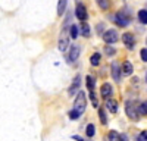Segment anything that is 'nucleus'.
Returning <instances> with one entry per match:
<instances>
[{"mask_svg": "<svg viewBox=\"0 0 147 141\" xmlns=\"http://www.w3.org/2000/svg\"><path fill=\"white\" fill-rule=\"evenodd\" d=\"M129 22H131V13H129L127 9L119 10L118 13L115 15V23H116L118 27H121V28L128 27V25H129Z\"/></svg>", "mask_w": 147, "mask_h": 141, "instance_id": "f257e3e1", "label": "nucleus"}, {"mask_svg": "<svg viewBox=\"0 0 147 141\" xmlns=\"http://www.w3.org/2000/svg\"><path fill=\"white\" fill-rule=\"evenodd\" d=\"M87 107V96L84 91H78L77 93V99L74 101V110H77L80 115H82Z\"/></svg>", "mask_w": 147, "mask_h": 141, "instance_id": "f03ea898", "label": "nucleus"}, {"mask_svg": "<svg viewBox=\"0 0 147 141\" xmlns=\"http://www.w3.org/2000/svg\"><path fill=\"white\" fill-rule=\"evenodd\" d=\"M125 113H127V116L129 117L131 121H134V122H138V121H140L141 113H140V110H138V106H136L134 103L128 101V103L125 104Z\"/></svg>", "mask_w": 147, "mask_h": 141, "instance_id": "7ed1b4c3", "label": "nucleus"}, {"mask_svg": "<svg viewBox=\"0 0 147 141\" xmlns=\"http://www.w3.org/2000/svg\"><path fill=\"white\" fill-rule=\"evenodd\" d=\"M102 37H103V41L106 44H113L119 40V34L116 30H106V31H103Z\"/></svg>", "mask_w": 147, "mask_h": 141, "instance_id": "20e7f679", "label": "nucleus"}, {"mask_svg": "<svg viewBox=\"0 0 147 141\" xmlns=\"http://www.w3.org/2000/svg\"><path fill=\"white\" fill-rule=\"evenodd\" d=\"M80 53H81V49H80V46H78V44L71 46V49H69V54H68V62H69V63L77 62V59L80 57Z\"/></svg>", "mask_w": 147, "mask_h": 141, "instance_id": "39448f33", "label": "nucleus"}, {"mask_svg": "<svg viewBox=\"0 0 147 141\" xmlns=\"http://www.w3.org/2000/svg\"><path fill=\"white\" fill-rule=\"evenodd\" d=\"M75 16L82 22V21H87L88 18V13H87V9H85V6L82 3H78L77 7H75Z\"/></svg>", "mask_w": 147, "mask_h": 141, "instance_id": "423d86ee", "label": "nucleus"}, {"mask_svg": "<svg viewBox=\"0 0 147 141\" xmlns=\"http://www.w3.org/2000/svg\"><path fill=\"white\" fill-rule=\"evenodd\" d=\"M122 41H124V44L127 46L128 50H132L134 46H136V38H134V35H132L131 32L122 34Z\"/></svg>", "mask_w": 147, "mask_h": 141, "instance_id": "0eeeda50", "label": "nucleus"}, {"mask_svg": "<svg viewBox=\"0 0 147 141\" xmlns=\"http://www.w3.org/2000/svg\"><path fill=\"white\" fill-rule=\"evenodd\" d=\"M57 47H59L60 52H66V49L69 47V38H68V35H66V31H65V30L62 31V34H60V38H59Z\"/></svg>", "mask_w": 147, "mask_h": 141, "instance_id": "6e6552de", "label": "nucleus"}, {"mask_svg": "<svg viewBox=\"0 0 147 141\" xmlns=\"http://www.w3.org/2000/svg\"><path fill=\"white\" fill-rule=\"evenodd\" d=\"M80 85H81V75H77L75 78H74V81H72V84H71L69 90H68V94H69V96L77 94V93L80 91Z\"/></svg>", "mask_w": 147, "mask_h": 141, "instance_id": "1a4fd4ad", "label": "nucleus"}, {"mask_svg": "<svg viewBox=\"0 0 147 141\" xmlns=\"http://www.w3.org/2000/svg\"><path fill=\"white\" fill-rule=\"evenodd\" d=\"M112 78H113V81L115 82H121V75H122V69H121V66H119V63L118 62H113L112 63Z\"/></svg>", "mask_w": 147, "mask_h": 141, "instance_id": "9d476101", "label": "nucleus"}, {"mask_svg": "<svg viewBox=\"0 0 147 141\" xmlns=\"http://www.w3.org/2000/svg\"><path fill=\"white\" fill-rule=\"evenodd\" d=\"M100 94H102V97H103V99L112 97V94H113V87L110 85L109 82H105V84L100 87Z\"/></svg>", "mask_w": 147, "mask_h": 141, "instance_id": "9b49d317", "label": "nucleus"}, {"mask_svg": "<svg viewBox=\"0 0 147 141\" xmlns=\"http://www.w3.org/2000/svg\"><path fill=\"white\" fill-rule=\"evenodd\" d=\"M121 69H122V75H125V77H129V75H132V70H134V68H132V63H131V62H128V60H125L124 63H122Z\"/></svg>", "mask_w": 147, "mask_h": 141, "instance_id": "f8f14e48", "label": "nucleus"}, {"mask_svg": "<svg viewBox=\"0 0 147 141\" xmlns=\"http://www.w3.org/2000/svg\"><path fill=\"white\" fill-rule=\"evenodd\" d=\"M106 109L110 112V113H116L118 112V103L112 99H106Z\"/></svg>", "mask_w": 147, "mask_h": 141, "instance_id": "ddd939ff", "label": "nucleus"}, {"mask_svg": "<svg viewBox=\"0 0 147 141\" xmlns=\"http://www.w3.org/2000/svg\"><path fill=\"white\" fill-rule=\"evenodd\" d=\"M107 140H112V141H119V140H127V135H122L116 131H110L107 134Z\"/></svg>", "mask_w": 147, "mask_h": 141, "instance_id": "4468645a", "label": "nucleus"}, {"mask_svg": "<svg viewBox=\"0 0 147 141\" xmlns=\"http://www.w3.org/2000/svg\"><path fill=\"white\" fill-rule=\"evenodd\" d=\"M66 5H68V0H59L57 2V15L62 16L66 10Z\"/></svg>", "mask_w": 147, "mask_h": 141, "instance_id": "2eb2a0df", "label": "nucleus"}, {"mask_svg": "<svg viewBox=\"0 0 147 141\" xmlns=\"http://www.w3.org/2000/svg\"><path fill=\"white\" fill-rule=\"evenodd\" d=\"M90 63L93 66H99L100 65V53H93L90 57Z\"/></svg>", "mask_w": 147, "mask_h": 141, "instance_id": "dca6fc26", "label": "nucleus"}, {"mask_svg": "<svg viewBox=\"0 0 147 141\" xmlns=\"http://www.w3.org/2000/svg\"><path fill=\"white\" fill-rule=\"evenodd\" d=\"M85 134H87L88 138H93L94 134H96V126H94L93 124H88V125H87V129H85Z\"/></svg>", "mask_w": 147, "mask_h": 141, "instance_id": "f3484780", "label": "nucleus"}, {"mask_svg": "<svg viewBox=\"0 0 147 141\" xmlns=\"http://www.w3.org/2000/svg\"><path fill=\"white\" fill-rule=\"evenodd\" d=\"M138 19H140V22L143 23V25H147V10L146 9L138 12Z\"/></svg>", "mask_w": 147, "mask_h": 141, "instance_id": "a211bd4d", "label": "nucleus"}, {"mask_svg": "<svg viewBox=\"0 0 147 141\" xmlns=\"http://www.w3.org/2000/svg\"><path fill=\"white\" fill-rule=\"evenodd\" d=\"M81 31H82V35L84 37H90V25L85 21H82V27H81Z\"/></svg>", "mask_w": 147, "mask_h": 141, "instance_id": "6ab92c4d", "label": "nucleus"}, {"mask_svg": "<svg viewBox=\"0 0 147 141\" xmlns=\"http://www.w3.org/2000/svg\"><path fill=\"white\" fill-rule=\"evenodd\" d=\"M96 3L99 5V7H100L102 10H107L109 6H110V2H109V0H96Z\"/></svg>", "mask_w": 147, "mask_h": 141, "instance_id": "aec40b11", "label": "nucleus"}, {"mask_svg": "<svg viewBox=\"0 0 147 141\" xmlns=\"http://www.w3.org/2000/svg\"><path fill=\"white\" fill-rule=\"evenodd\" d=\"M69 37L74 38V40L78 37V28H77V25H71L69 27Z\"/></svg>", "mask_w": 147, "mask_h": 141, "instance_id": "412c9836", "label": "nucleus"}, {"mask_svg": "<svg viewBox=\"0 0 147 141\" xmlns=\"http://www.w3.org/2000/svg\"><path fill=\"white\" fill-rule=\"evenodd\" d=\"M115 53H116V50L113 49V47L112 46H105V54L106 56H115Z\"/></svg>", "mask_w": 147, "mask_h": 141, "instance_id": "4be33fe9", "label": "nucleus"}, {"mask_svg": "<svg viewBox=\"0 0 147 141\" xmlns=\"http://www.w3.org/2000/svg\"><path fill=\"white\" fill-rule=\"evenodd\" d=\"M90 99H91V103H93V106L97 109L99 107V100H97V97H96V93H94V90H91L90 91Z\"/></svg>", "mask_w": 147, "mask_h": 141, "instance_id": "5701e85b", "label": "nucleus"}, {"mask_svg": "<svg viewBox=\"0 0 147 141\" xmlns=\"http://www.w3.org/2000/svg\"><path fill=\"white\" fill-rule=\"evenodd\" d=\"M85 79H87V87H88V90L91 91V90H94V84H96V79L91 77V75H88L87 78H85Z\"/></svg>", "mask_w": 147, "mask_h": 141, "instance_id": "b1692460", "label": "nucleus"}, {"mask_svg": "<svg viewBox=\"0 0 147 141\" xmlns=\"http://www.w3.org/2000/svg\"><path fill=\"white\" fill-rule=\"evenodd\" d=\"M99 116H100V122L103 125H106L107 124V116H106V112L103 109H99Z\"/></svg>", "mask_w": 147, "mask_h": 141, "instance_id": "393cba45", "label": "nucleus"}, {"mask_svg": "<svg viewBox=\"0 0 147 141\" xmlns=\"http://www.w3.org/2000/svg\"><path fill=\"white\" fill-rule=\"evenodd\" d=\"M80 116H81V115H80V113H78L77 110H74V109H72V110L69 112V117H71L72 121H75V119H78Z\"/></svg>", "mask_w": 147, "mask_h": 141, "instance_id": "a878e982", "label": "nucleus"}, {"mask_svg": "<svg viewBox=\"0 0 147 141\" xmlns=\"http://www.w3.org/2000/svg\"><path fill=\"white\" fill-rule=\"evenodd\" d=\"M138 110H140L141 115H147V103H141L138 106Z\"/></svg>", "mask_w": 147, "mask_h": 141, "instance_id": "bb28decb", "label": "nucleus"}, {"mask_svg": "<svg viewBox=\"0 0 147 141\" xmlns=\"http://www.w3.org/2000/svg\"><path fill=\"white\" fill-rule=\"evenodd\" d=\"M137 140H138V141H147V131L140 132V135L137 137Z\"/></svg>", "mask_w": 147, "mask_h": 141, "instance_id": "cd10ccee", "label": "nucleus"}, {"mask_svg": "<svg viewBox=\"0 0 147 141\" xmlns=\"http://www.w3.org/2000/svg\"><path fill=\"white\" fill-rule=\"evenodd\" d=\"M140 56H141V60L143 62H147V49H141Z\"/></svg>", "mask_w": 147, "mask_h": 141, "instance_id": "c85d7f7f", "label": "nucleus"}, {"mask_svg": "<svg viewBox=\"0 0 147 141\" xmlns=\"http://www.w3.org/2000/svg\"><path fill=\"white\" fill-rule=\"evenodd\" d=\"M103 28H105V25H103V23H100V25H99V27L96 28L97 34H100V35H102V34H103Z\"/></svg>", "mask_w": 147, "mask_h": 141, "instance_id": "c756f323", "label": "nucleus"}, {"mask_svg": "<svg viewBox=\"0 0 147 141\" xmlns=\"http://www.w3.org/2000/svg\"><path fill=\"white\" fill-rule=\"evenodd\" d=\"M72 138H74V140H77V141H82V138H81V137H78V135H74Z\"/></svg>", "mask_w": 147, "mask_h": 141, "instance_id": "7c9ffc66", "label": "nucleus"}, {"mask_svg": "<svg viewBox=\"0 0 147 141\" xmlns=\"http://www.w3.org/2000/svg\"><path fill=\"white\" fill-rule=\"evenodd\" d=\"M146 82H147V74H146Z\"/></svg>", "mask_w": 147, "mask_h": 141, "instance_id": "2f4dec72", "label": "nucleus"}, {"mask_svg": "<svg viewBox=\"0 0 147 141\" xmlns=\"http://www.w3.org/2000/svg\"><path fill=\"white\" fill-rule=\"evenodd\" d=\"M146 103H147V101H146Z\"/></svg>", "mask_w": 147, "mask_h": 141, "instance_id": "473e14b6", "label": "nucleus"}]
</instances>
